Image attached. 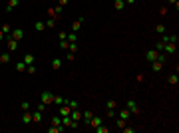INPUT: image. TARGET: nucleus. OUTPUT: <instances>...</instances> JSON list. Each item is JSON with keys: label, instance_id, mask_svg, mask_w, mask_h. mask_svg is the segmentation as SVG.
Listing matches in <instances>:
<instances>
[{"label": "nucleus", "instance_id": "412c9836", "mask_svg": "<svg viewBox=\"0 0 179 133\" xmlns=\"http://www.w3.org/2000/svg\"><path fill=\"white\" fill-rule=\"evenodd\" d=\"M8 62H10V54H8V52L0 54V64H8Z\"/></svg>", "mask_w": 179, "mask_h": 133}, {"label": "nucleus", "instance_id": "20e7f679", "mask_svg": "<svg viewBox=\"0 0 179 133\" xmlns=\"http://www.w3.org/2000/svg\"><path fill=\"white\" fill-rule=\"evenodd\" d=\"M128 109H130L132 113H139V105H137L135 99H128Z\"/></svg>", "mask_w": 179, "mask_h": 133}, {"label": "nucleus", "instance_id": "f3484780", "mask_svg": "<svg viewBox=\"0 0 179 133\" xmlns=\"http://www.w3.org/2000/svg\"><path fill=\"white\" fill-rule=\"evenodd\" d=\"M161 68H163V64H161V62H157V60H155V62H151V70H153V72H161Z\"/></svg>", "mask_w": 179, "mask_h": 133}, {"label": "nucleus", "instance_id": "39448f33", "mask_svg": "<svg viewBox=\"0 0 179 133\" xmlns=\"http://www.w3.org/2000/svg\"><path fill=\"white\" fill-rule=\"evenodd\" d=\"M163 52H165V54H175V52H177V44H171V42H167V44L163 46Z\"/></svg>", "mask_w": 179, "mask_h": 133}, {"label": "nucleus", "instance_id": "c9c22d12", "mask_svg": "<svg viewBox=\"0 0 179 133\" xmlns=\"http://www.w3.org/2000/svg\"><path fill=\"white\" fill-rule=\"evenodd\" d=\"M116 125H118L120 129H124V127H126V119H118V121H116Z\"/></svg>", "mask_w": 179, "mask_h": 133}, {"label": "nucleus", "instance_id": "b1692460", "mask_svg": "<svg viewBox=\"0 0 179 133\" xmlns=\"http://www.w3.org/2000/svg\"><path fill=\"white\" fill-rule=\"evenodd\" d=\"M44 24H46V28H48V30H52V28L56 26V20H54V18H50V20H46Z\"/></svg>", "mask_w": 179, "mask_h": 133}, {"label": "nucleus", "instance_id": "4c0bfd02", "mask_svg": "<svg viewBox=\"0 0 179 133\" xmlns=\"http://www.w3.org/2000/svg\"><path fill=\"white\" fill-rule=\"evenodd\" d=\"M46 107H48V105H46V103H42V101H40V103H38V107H36V109H38V111H46Z\"/></svg>", "mask_w": 179, "mask_h": 133}, {"label": "nucleus", "instance_id": "cd10ccee", "mask_svg": "<svg viewBox=\"0 0 179 133\" xmlns=\"http://www.w3.org/2000/svg\"><path fill=\"white\" fill-rule=\"evenodd\" d=\"M106 109H116V101L114 99H108L106 101Z\"/></svg>", "mask_w": 179, "mask_h": 133}, {"label": "nucleus", "instance_id": "f704fd0d", "mask_svg": "<svg viewBox=\"0 0 179 133\" xmlns=\"http://www.w3.org/2000/svg\"><path fill=\"white\" fill-rule=\"evenodd\" d=\"M68 105H70L72 109H78V101H74V99H68Z\"/></svg>", "mask_w": 179, "mask_h": 133}, {"label": "nucleus", "instance_id": "c85d7f7f", "mask_svg": "<svg viewBox=\"0 0 179 133\" xmlns=\"http://www.w3.org/2000/svg\"><path fill=\"white\" fill-rule=\"evenodd\" d=\"M52 125H62V115H56V117H52Z\"/></svg>", "mask_w": 179, "mask_h": 133}, {"label": "nucleus", "instance_id": "6e6552de", "mask_svg": "<svg viewBox=\"0 0 179 133\" xmlns=\"http://www.w3.org/2000/svg\"><path fill=\"white\" fill-rule=\"evenodd\" d=\"M22 123H24V125H30V123H32V113H30V111H24V113H22Z\"/></svg>", "mask_w": 179, "mask_h": 133}, {"label": "nucleus", "instance_id": "423d86ee", "mask_svg": "<svg viewBox=\"0 0 179 133\" xmlns=\"http://www.w3.org/2000/svg\"><path fill=\"white\" fill-rule=\"evenodd\" d=\"M88 125L96 129L98 125H102V117H100V115H92V119H90V123H88Z\"/></svg>", "mask_w": 179, "mask_h": 133}, {"label": "nucleus", "instance_id": "72a5a7b5", "mask_svg": "<svg viewBox=\"0 0 179 133\" xmlns=\"http://www.w3.org/2000/svg\"><path fill=\"white\" fill-rule=\"evenodd\" d=\"M20 107H22L24 111H28V109H30V101H26V99H24V101L20 103Z\"/></svg>", "mask_w": 179, "mask_h": 133}, {"label": "nucleus", "instance_id": "0eeeda50", "mask_svg": "<svg viewBox=\"0 0 179 133\" xmlns=\"http://www.w3.org/2000/svg\"><path fill=\"white\" fill-rule=\"evenodd\" d=\"M157 54H159V52H157L155 48H153V50H149V52L145 54V58H147V62H155V60H157Z\"/></svg>", "mask_w": 179, "mask_h": 133}, {"label": "nucleus", "instance_id": "a211bd4d", "mask_svg": "<svg viewBox=\"0 0 179 133\" xmlns=\"http://www.w3.org/2000/svg\"><path fill=\"white\" fill-rule=\"evenodd\" d=\"M130 115H132V111H130L128 107H126L124 111H120V119H126V121H128V119H130Z\"/></svg>", "mask_w": 179, "mask_h": 133}, {"label": "nucleus", "instance_id": "1a4fd4ad", "mask_svg": "<svg viewBox=\"0 0 179 133\" xmlns=\"http://www.w3.org/2000/svg\"><path fill=\"white\" fill-rule=\"evenodd\" d=\"M6 46H8V52H16V50H18V42H16V40H12V38L6 42Z\"/></svg>", "mask_w": 179, "mask_h": 133}, {"label": "nucleus", "instance_id": "a19ab883", "mask_svg": "<svg viewBox=\"0 0 179 133\" xmlns=\"http://www.w3.org/2000/svg\"><path fill=\"white\" fill-rule=\"evenodd\" d=\"M10 30H12L10 24H4V26H2V32H10Z\"/></svg>", "mask_w": 179, "mask_h": 133}, {"label": "nucleus", "instance_id": "f8f14e48", "mask_svg": "<svg viewBox=\"0 0 179 133\" xmlns=\"http://www.w3.org/2000/svg\"><path fill=\"white\" fill-rule=\"evenodd\" d=\"M70 117H72V121H80V119H82V111H78V109H72Z\"/></svg>", "mask_w": 179, "mask_h": 133}, {"label": "nucleus", "instance_id": "c756f323", "mask_svg": "<svg viewBox=\"0 0 179 133\" xmlns=\"http://www.w3.org/2000/svg\"><path fill=\"white\" fill-rule=\"evenodd\" d=\"M110 131V127H104V125H98L96 127V133H108Z\"/></svg>", "mask_w": 179, "mask_h": 133}, {"label": "nucleus", "instance_id": "49530a36", "mask_svg": "<svg viewBox=\"0 0 179 133\" xmlns=\"http://www.w3.org/2000/svg\"><path fill=\"white\" fill-rule=\"evenodd\" d=\"M2 40H4V32H0V42H2Z\"/></svg>", "mask_w": 179, "mask_h": 133}, {"label": "nucleus", "instance_id": "e433bc0d", "mask_svg": "<svg viewBox=\"0 0 179 133\" xmlns=\"http://www.w3.org/2000/svg\"><path fill=\"white\" fill-rule=\"evenodd\" d=\"M68 50H70V52L74 54V52L78 50V44H76V42H70V48H68Z\"/></svg>", "mask_w": 179, "mask_h": 133}, {"label": "nucleus", "instance_id": "6ab92c4d", "mask_svg": "<svg viewBox=\"0 0 179 133\" xmlns=\"http://www.w3.org/2000/svg\"><path fill=\"white\" fill-rule=\"evenodd\" d=\"M62 125H64V127H72V117H70V115H64V117H62Z\"/></svg>", "mask_w": 179, "mask_h": 133}, {"label": "nucleus", "instance_id": "ea45409f", "mask_svg": "<svg viewBox=\"0 0 179 133\" xmlns=\"http://www.w3.org/2000/svg\"><path fill=\"white\" fill-rule=\"evenodd\" d=\"M163 42H157V46H155V50H157V52H163Z\"/></svg>", "mask_w": 179, "mask_h": 133}, {"label": "nucleus", "instance_id": "a18cd8bd", "mask_svg": "<svg viewBox=\"0 0 179 133\" xmlns=\"http://www.w3.org/2000/svg\"><path fill=\"white\" fill-rule=\"evenodd\" d=\"M124 2H126V4H134L135 0H124Z\"/></svg>", "mask_w": 179, "mask_h": 133}, {"label": "nucleus", "instance_id": "aec40b11", "mask_svg": "<svg viewBox=\"0 0 179 133\" xmlns=\"http://www.w3.org/2000/svg\"><path fill=\"white\" fill-rule=\"evenodd\" d=\"M124 6H126L124 0H114V8H116V10H124Z\"/></svg>", "mask_w": 179, "mask_h": 133}, {"label": "nucleus", "instance_id": "dca6fc26", "mask_svg": "<svg viewBox=\"0 0 179 133\" xmlns=\"http://www.w3.org/2000/svg\"><path fill=\"white\" fill-rule=\"evenodd\" d=\"M26 66H30V64H34V56L32 54H24V60H22Z\"/></svg>", "mask_w": 179, "mask_h": 133}, {"label": "nucleus", "instance_id": "f257e3e1", "mask_svg": "<svg viewBox=\"0 0 179 133\" xmlns=\"http://www.w3.org/2000/svg\"><path fill=\"white\" fill-rule=\"evenodd\" d=\"M40 101L46 103V105L54 103V93H50V91H42V93H40Z\"/></svg>", "mask_w": 179, "mask_h": 133}, {"label": "nucleus", "instance_id": "9b49d317", "mask_svg": "<svg viewBox=\"0 0 179 133\" xmlns=\"http://www.w3.org/2000/svg\"><path fill=\"white\" fill-rule=\"evenodd\" d=\"M54 103L60 107V105H64V103H68V99L66 97H62V95H54Z\"/></svg>", "mask_w": 179, "mask_h": 133}, {"label": "nucleus", "instance_id": "473e14b6", "mask_svg": "<svg viewBox=\"0 0 179 133\" xmlns=\"http://www.w3.org/2000/svg\"><path fill=\"white\" fill-rule=\"evenodd\" d=\"M60 48H62V50H68V48H70V42H68V40H60Z\"/></svg>", "mask_w": 179, "mask_h": 133}, {"label": "nucleus", "instance_id": "393cba45", "mask_svg": "<svg viewBox=\"0 0 179 133\" xmlns=\"http://www.w3.org/2000/svg\"><path fill=\"white\" fill-rule=\"evenodd\" d=\"M157 62L165 64V62H167V54H161V52H159V54H157Z\"/></svg>", "mask_w": 179, "mask_h": 133}, {"label": "nucleus", "instance_id": "9d476101", "mask_svg": "<svg viewBox=\"0 0 179 133\" xmlns=\"http://www.w3.org/2000/svg\"><path fill=\"white\" fill-rule=\"evenodd\" d=\"M18 4H20V0H8V4H6V12H12Z\"/></svg>", "mask_w": 179, "mask_h": 133}, {"label": "nucleus", "instance_id": "c03bdc74", "mask_svg": "<svg viewBox=\"0 0 179 133\" xmlns=\"http://www.w3.org/2000/svg\"><path fill=\"white\" fill-rule=\"evenodd\" d=\"M167 2H169V4H175V6H177V0H167Z\"/></svg>", "mask_w": 179, "mask_h": 133}, {"label": "nucleus", "instance_id": "2f4dec72", "mask_svg": "<svg viewBox=\"0 0 179 133\" xmlns=\"http://www.w3.org/2000/svg\"><path fill=\"white\" fill-rule=\"evenodd\" d=\"M177 82H179L177 74H173V76H171V78H169V84H171V86H177Z\"/></svg>", "mask_w": 179, "mask_h": 133}, {"label": "nucleus", "instance_id": "ddd939ff", "mask_svg": "<svg viewBox=\"0 0 179 133\" xmlns=\"http://www.w3.org/2000/svg\"><path fill=\"white\" fill-rule=\"evenodd\" d=\"M40 121H42V111L36 109V111L32 113V123H40Z\"/></svg>", "mask_w": 179, "mask_h": 133}, {"label": "nucleus", "instance_id": "bb28decb", "mask_svg": "<svg viewBox=\"0 0 179 133\" xmlns=\"http://www.w3.org/2000/svg\"><path fill=\"white\" fill-rule=\"evenodd\" d=\"M26 72H28L30 76H34V74H36V66H34V64H30V66H26Z\"/></svg>", "mask_w": 179, "mask_h": 133}, {"label": "nucleus", "instance_id": "7ed1b4c3", "mask_svg": "<svg viewBox=\"0 0 179 133\" xmlns=\"http://www.w3.org/2000/svg\"><path fill=\"white\" fill-rule=\"evenodd\" d=\"M70 113H72V107H70L68 103L60 105V109H58V115H62V117H64V115H70Z\"/></svg>", "mask_w": 179, "mask_h": 133}, {"label": "nucleus", "instance_id": "a878e982", "mask_svg": "<svg viewBox=\"0 0 179 133\" xmlns=\"http://www.w3.org/2000/svg\"><path fill=\"white\" fill-rule=\"evenodd\" d=\"M16 70L18 72H26V64L24 62H16Z\"/></svg>", "mask_w": 179, "mask_h": 133}, {"label": "nucleus", "instance_id": "37998d69", "mask_svg": "<svg viewBox=\"0 0 179 133\" xmlns=\"http://www.w3.org/2000/svg\"><path fill=\"white\" fill-rule=\"evenodd\" d=\"M68 4V0H58V6H66Z\"/></svg>", "mask_w": 179, "mask_h": 133}, {"label": "nucleus", "instance_id": "4be33fe9", "mask_svg": "<svg viewBox=\"0 0 179 133\" xmlns=\"http://www.w3.org/2000/svg\"><path fill=\"white\" fill-rule=\"evenodd\" d=\"M60 66H62V60H60V58H54V60H52V68H54V70H60Z\"/></svg>", "mask_w": 179, "mask_h": 133}, {"label": "nucleus", "instance_id": "f03ea898", "mask_svg": "<svg viewBox=\"0 0 179 133\" xmlns=\"http://www.w3.org/2000/svg\"><path fill=\"white\" fill-rule=\"evenodd\" d=\"M22 36H24V30H20V28H16V30H12V32H10V38H12V40H16V42H18V40H22Z\"/></svg>", "mask_w": 179, "mask_h": 133}, {"label": "nucleus", "instance_id": "58836bf2", "mask_svg": "<svg viewBox=\"0 0 179 133\" xmlns=\"http://www.w3.org/2000/svg\"><path fill=\"white\" fill-rule=\"evenodd\" d=\"M155 30H157L159 34H163V32H165V26H163V24H157V28H155Z\"/></svg>", "mask_w": 179, "mask_h": 133}, {"label": "nucleus", "instance_id": "7c9ffc66", "mask_svg": "<svg viewBox=\"0 0 179 133\" xmlns=\"http://www.w3.org/2000/svg\"><path fill=\"white\" fill-rule=\"evenodd\" d=\"M66 40H68V42H76V40H78V36H76V32H72V34H68V36H66Z\"/></svg>", "mask_w": 179, "mask_h": 133}, {"label": "nucleus", "instance_id": "4468645a", "mask_svg": "<svg viewBox=\"0 0 179 133\" xmlns=\"http://www.w3.org/2000/svg\"><path fill=\"white\" fill-rule=\"evenodd\" d=\"M34 30H36V32H44V30H46V24L42 22V20L34 22Z\"/></svg>", "mask_w": 179, "mask_h": 133}, {"label": "nucleus", "instance_id": "5701e85b", "mask_svg": "<svg viewBox=\"0 0 179 133\" xmlns=\"http://www.w3.org/2000/svg\"><path fill=\"white\" fill-rule=\"evenodd\" d=\"M92 115H94V111H84V113H82V117H84V119H86V123H90V119H92Z\"/></svg>", "mask_w": 179, "mask_h": 133}, {"label": "nucleus", "instance_id": "2eb2a0df", "mask_svg": "<svg viewBox=\"0 0 179 133\" xmlns=\"http://www.w3.org/2000/svg\"><path fill=\"white\" fill-rule=\"evenodd\" d=\"M82 22H84V16H80V20H76V22L72 24V30H74V32H78V30H80V26H82Z\"/></svg>", "mask_w": 179, "mask_h": 133}, {"label": "nucleus", "instance_id": "79ce46f5", "mask_svg": "<svg viewBox=\"0 0 179 133\" xmlns=\"http://www.w3.org/2000/svg\"><path fill=\"white\" fill-rule=\"evenodd\" d=\"M122 131H124V133H132V131H134V127H128V125H126V127H124Z\"/></svg>", "mask_w": 179, "mask_h": 133}]
</instances>
